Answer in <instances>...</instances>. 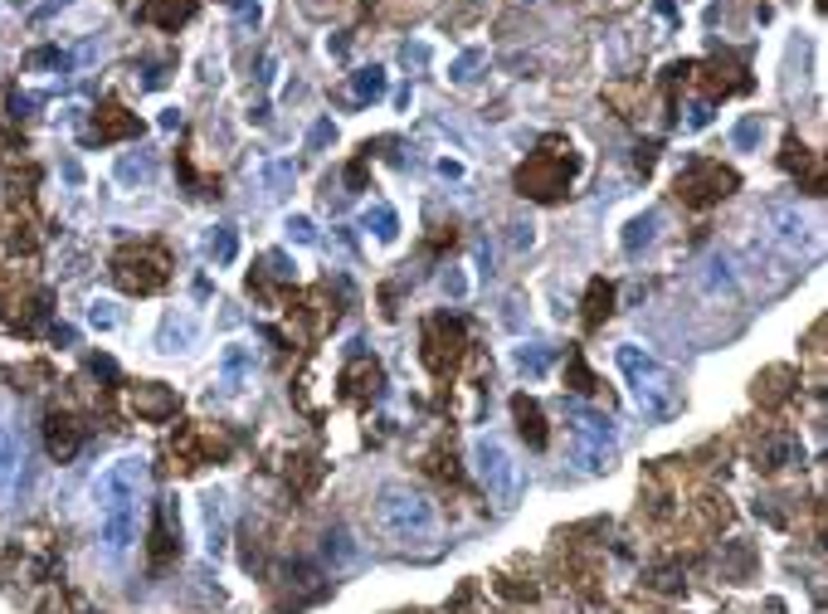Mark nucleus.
Here are the masks:
<instances>
[{"mask_svg": "<svg viewBox=\"0 0 828 614\" xmlns=\"http://www.w3.org/2000/svg\"><path fill=\"white\" fill-rule=\"evenodd\" d=\"M142 459H118L98 473L93 503H98V541L108 556H128L137 541V507H142Z\"/></svg>", "mask_w": 828, "mask_h": 614, "instance_id": "obj_1", "label": "nucleus"}, {"mask_svg": "<svg viewBox=\"0 0 828 614\" xmlns=\"http://www.w3.org/2000/svg\"><path fill=\"white\" fill-rule=\"evenodd\" d=\"M614 366L624 371L628 390H634L638 410L653 414V420H663V414L677 410V381L673 371L663 366V361H653L644 347H634V341H624V347H614Z\"/></svg>", "mask_w": 828, "mask_h": 614, "instance_id": "obj_2", "label": "nucleus"}, {"mask_svg": "<svg viewBox=\"0 0 828 614\" xmlns=\"http://www.w3.org/2000/svg\"><path fill=\"white\" fill-rule=\"evenodd\" d=\"M375 517H381L385 537H395L400 546H415V541H429L439 527L434 517V503H429L419 487H405V483H385L381 487V503H375Z\"/></svg>", "mask_w": 828, "mask_h": 614, "instance_id": "obj_3", "label": "nucleus"}, {"mask_svg": "<svg viewBox=\"0 0 828 614\" xmlns=\"http://www.w3.org/2000/svg\"><path fill=\"white\" fill-rule=\"evenodd\" d=\"M565 414H571V463L585 468V473H610L614 468V430H610V414L600 410H585V405H565Z\"/></svg>", "mask_w": 828, "mask_h": 614, "instance_id": "obj_4", "label": "nucleus"}, {"mask_svg": "<svg viewBox=\"0 0 828 614\" xmlns=\"http://www.w3.org/2000/svg\"><path fill=\"white\" fill-rule=\"evenodd\" d=\"M473 473H478V483L488 487V497L497 507H517L521 493H527V473H521L517 454H512L507 444H497V440H478L473 444Z\"/></svg>", "mask_w": 828, "mask_h": 614, "instance_id": "obj_5", "label": "nucleus"}, {"mask_svg": "<svg viewBox=\"0 0 828 614\" xmlns=\"http://www.w3.org/2000/svg\"><path fill=\"white\" fill-rule=\"evenodd\" d=\"M765 239H770L784 258H800L819 244V225H814V215H804L800 205H770V210H765Z\"/></svg>", "mask_w": 828, "mask_h": 614, "instance_id": "obj_6", "label": "nucleus"}, {"mask_svg": "<svg viewBox=\"0 0 828 614\" xmlns=\"http://www.w3.org/2000/svg\"><path fill=\"white\" fill-rule=\"evenodd\" d=\"M575 161H565V156H551V152H537L527 166L517 171V185L521 195H537V201H555V195L565 191V181H571Z\"/></svg>", "mask_w": 828, "mask_h": 614, "instance_id": "obj_7", "label": "nucleus"}, {"mask_svg": "<svg viewBox=\"0 0 828 614\" xmlns=\"http://www.w3.org/2000/svg\"><path fill=\"white\" fill-rule=\"evenodd\" d=\"M677 191H683L687 205H711V201H721V195L736 191V176H731L727 166H717V161H692L687 171L677 176Z\"/></svg>", "mask_w": 828, "mask_h": 614, "instance_id": "obj_8", "label": "nucleus"}, {"mask_svg": "<svg viewBox=\"0 0 828 614\" xmlns=\"http://www.w3.org/2000/svg\"><path fill=\"white\" fill-rule=\"evenodd\" d=\"M458 351H464V322L454 317H434L424 327V361L429 371H448L458 361Z\"/></svg>", "mask_w": 828, "mask_h": 614, "instance_id": "obj_9", "label": "nucleus"}, {"mask_svg": "<svg viewBox=\"0 0 828 614\" xmlns=\"http://www.w3.org/2000/svg\"><path fill=\"white\" fill-rule=\"evenodd\" d=\"M112 278H118L128 293H156V288L166 284V268L156 264L152 254H132V249H122V254L112 258Z\"/></svg>", "mask_w": 828, "mask_h": 614, "instance_id": "obj_10", "label": "nucleus"}, {"mask_svg": "<svg viewBox=\"0 0 828 614\" xmlns=\"http://www.w3.org/2000/svg\"><path fill=\"white\" fill-rule=\"evenodd\" d=\"M195 341H201V317H195L191 308H171L161 317V327H156V351H161V357L191 351Z\"/></svg>", "mask_w": 828, "mask_h": 614, "instance_id": "obj_11", "label": "nucleus"}, {"mask_svg": "<svg viewBox=\"0 0 828 614\" xmlns=\"http://www.w3.org/2000/svg\"><path fill=\"white\" fill-rule=\"evenodd\" d=\"M201 527H205V551L219 556L225 551V537H229V497L219 487L201 493Z\"/></svg>", "mask_w": 828, "mask_h": 614, "instance_id": "obj_12", "label": "nucleus"}, {"mask_svg": "<svg viewBox=\"0 0 828 614\" xmlns=\"http://www.w3.org/2000/svg\"><path fill=\"white\" fill-rule=\"evenodd\" d=\"M137 15L156 29H181L185 20L195 15V0H142Z\"/></svg>", "mask_w": 828, "mask_h": 614, "instance_id": "obj_13", "label": "nucleus"}, {"mask_svg": "<svg viewBox=\"0 0 828 614\" xmlns=\"http://www.w3.org/2000/svg\"><path fill=\"white\" fill-rule=\"evenodd\" d=\"M697 284H701V293H707V298H736V274H731V258H721V254L701 258Z\"/></svg>", "mask_w": 828, "mask_h": 614, "instance_id": "obj_14", "label": "nucleus"}, {"mask_svg": "<svg viewBox=\"0 0 828 614\" xmlns=\"http://www.w3.org/2000/svg\"><path fill=\"white\" fill-rule=\"evenodd\" d=\"M142 132V122H137V112H128V108H118V103H103L98 108V142H118V137H137Z\"/></svg>", "mask_w": 828, "mask_h": 614, "instance_id": "obj_15", "label": "nucleus"}, {"mask_svg": "<svg viewBox=\"0 0 828 614\" xmlns=\"http://www.w3.org/2000/svg\"><path fill=\"white\" fill-rule=\"evenodd\" d=\"M249 371H254V347H244V341H229V347L219 351V381H225L229 390H239V385L249 381Z\"/></svg>", "mask_w": 828, "mask_h": 614, "instance_id": "obj_16", "label": "nucleus"}, {"mask_svg": "<svg viewBox=\"0 0 828 614\" xmlns=\"http://www.w3.org/2000/svg\"><path fill=\"white\" fill-rule=\"evenodd\" d=\"M512 414H517L521 440H527L531 449H547V420H541V405L531 400V395H517V400H512Z\"/></svg>", "mask_w": 828, "mask_h": 614, "instance_id": "obj_17", "label": "nucleus"}, {"mask_svg": "<svg viewBox=\"0 0 828 614\" xmlns=\"http://www.w3.org/2000/svg\"><path fill=\"white\" fill-rule=\"evenodd\" d=\"M45 444H49V454H55L59 463L73 459V454H79V424H73L69 414H49L45 420Z\"/></svg>", "mask_w": 828, "mask_h": 614, "instance_id": "obj_18", "label": "nucleus"}, {"mask_svg": "<svg viewBox=\"0 0 828 614\" xmlns=\"http://www.w3.org/2000/svg\"><path fill=\"white\" fill-rule=\"evenodd\" d=\"M132 410L146 414V420H166V414L176 410V395L166 390V385H137V395H132Z\"/></svg>", "mask_w": 828, "mask_h": 614, "instance_id": "obj_19", "label": "nucleus"}, {"mask_svg": "<svg viewBox=\"0 0 828 614\" xmlns=\"http://www.w3.org/2000/svg\"><path fill=\"white\" fill-rule=\"evenodd\" d=\"M653 234H658V210L634 215V220L624 225V254H638L644 244H653Z\"/></svg>", "mask_w": 828, "mask_h": 614, "instance_id": "obj_20", "label": "nucleus"}, {"mask_svg": "<svg viewBox=\"0 0 828 614\" xmlns=\"http://www.w3.org/2000/svg\"><path fill=\"white\" fill-rule=\"evenodd\" d=\"M351 98H356V103H375V98H385V69H381V64L356 69V74H351Z\"/></svg>", "mask_w": 828, "mask_h": 614, "instance_id": "obj_21", "label": "nucleus"}, {"mask_svg": "<svg viewBox=\"0 0 828 614\" xmlns=\"http://www.w3.org/2000/svg\"><path fill=\"white\" fill-rule=\"evenodd\" d=\"M361 225H365V230H371L375 239H381V244H391V239L400 234V215H395L391 205H371V210L361 215Z\"/></svg>", "mask_w": 828, "mask_h": 614, "instance_id": "obj_22", "label": "nucleus"}, {"mask_svg": "<svg viewBox=\"0 0 828 614\" xmlns=\"http://www.w3.org/2000/svg\"><path fill=\"white\" fill-rule=\"evenodd\" d=\"M610 303H614V288L604 284V278H595L590 293H585V322H590V327H600V322L610 317Z\"/></svg>", "mask_w": 828, "mask_h": 614, "instance_id": "obj_23", "label": "nucleus"}, {"mask_svg": "<svg viewBox=\"0 0 828 614\" xmlns=\"http://www.w3.org/2000/svg\"><path fill=\"white\" fill-rule=\"evenodd\" d=\"M152 171H156V166H152V156H146V152H128L118 161V181L122 185H146V181H152Z\"/></svg>", "mask_w": 828, "mask_h": 614, "instance_id": "obj_24", "label": "nucleus"}, {"mask_svg": "<svg viewBox=\"0 0 828 614\" xmlns=\"http://www.w3.org/2000/svg\"><path fill=\"white\" fill-rule=\"evenodd\" d=\"M15 473H20V440L0 424V487L15 483Z\"/></svg>", "mask_w": 828, "mask_h": 614, "instance_id": "obj_25", "label": "nucleus"}, {"mask_svg": "<svg viewBox=\"0 0 828 614\" xmlns=\"http://www.w3.org/2000/svg\"><path fill=\"white\" fill-rule=\"evenodd\" d=\"M209 258H215V264L219 268H225V264H235V254H239V234L235 230H229V225H219V230L215 234H209Z\"/></svg>", "mask_w": 828, "mask_h": 614, "instance_id": "obj_26", "label": "nucleus"}, {"mask_svg": "<svg viewBox=\"0 0 828 614\" xmlns=\"http://www.w3.org/2000/svg\"><path fill=\"white\" fill-rule=\"evenodd\" d=\"M512 361H517V371H527V376H541V371L551 366V351L541 347V341H531V347H517V351H512Z\"/></svg>", "mask_w": 828, "mask_h": 614, "instance_id": "obj_27", "label": "nucleus"}, {"mask_svg": "<svg viewBox=\"0 0 828 614\" xmlns=\"http://www.w3.org/2000/svg\"><path fill=\"white\" fill-rule=\"evenodd\" d=\"M264 185H268V195H288V185H292V166L288 161H268L264 166Z\"/></svg>", "mask_w": 828, "mask_h": 614, "instance_id": "obj_28", "label": "nucleus"}, {"mask_svg": "<svg viewBox=\"0 0 828 614\" xmlns=\"http://www.w3.org/2000/svg\"><path fill=\"white\" fill-rule=\"evenodd\" d=\"M88 322H93L98 332H112V327H118V303H108V298L88 303Z\"/></svg>", "mask_w": 828, "mask_h": 614, "instance_id": "obj_29", "label": "nucleus"}, {"mask_svg": "<svg viewBox=\"0 0 828 614\" xmlns=\"http://www.w3.org/2000/svg\"><path fill=\"white\" fill-rule=\"evenodd\" d=\"M478 64H483V49H464V55L454 59V69H448V79H454V83H468Z\"/></svg>", "mask_w": 828, "mask_h": 614, "instance_id": "obj_30", "label": "nucleus"}, {"mask_svg": "<svg viewBox=\"0 0 828 614\" xmlns=\"http://www.w3.org/2000/svg\"><path fill=\"white\" fill-rule=\"evenodd\" d=\"M760 137H765V122H760V118H746V122H736V132H731V142H736L741 152H746V147H756Z\"/></svg>", "mask_w": 828, "mask_h": 614, "instance_id": "obj_31", "label": "nucleus"}, {"mask_svg": "<svg viewBox=\"0 0 828 614\" xmlns=\"http://www.w3.org/2000/svg\"><path fill=\"white\" fill-rule=\"evenodd\" d=\"M283 230H288L292 244H317V230H312V220H308V215H292V220L283 225Z\"/></svg>", "mask_w": 828, "mask_h": 614, "instance_id": "obj_32", "label": "nucleus"}, {"mask_svg": "<svg viewBox=\"0 0 828 614\" xmlns=\"http://www.w3.org/2000/svg\"><path fill=\"white\" fill-rule=\"evenodd\" d=\"M332 137H337V128H332V118L312 122V132H308V152H322V147H327Z\"/></svg>", "mask_w": 828, "mask_h": 614, "instance_id": "obj_33", "label": "nucleus"}, {"mask_svg": "<svg viewBox=\"0 0 828 614\" xmlns=\"http://www.w3.org/2000/svg\"><path fill=\"white\" fill-rule=\"evenodd\" d=\"M711 122V103L707 98H697V103H687V128L697 132V128H707Z\"/></svg>", "mask_w": 828, "mask_h": 614, "instance_id": "obj_34", "label": "nucleus"}, {"mask_svg": "<svg viewBox=\"0 0 828 614\" xmlns=\"http://www.w3.org/2000/svg\"><path fill=\"white\" fill-rule=\"evenodd\" d=\"M49 64L64 69V55H59V49H35V55H29V69H49Z\"/></svg>", "mask_w": 828, "mask_h": 614, "instance_id": "obj_35", "label": "nucleus"}, {"mask_svg": "<svg viewBox=\"0 0 828 614\" xmlns=\"http://www.w3.org/2000/svg\"><path fill=\"white\" fill-rule=\"evenodd\" d=\"M531 225H512V249H531Z\"/></svg>", "mask_w": 828, "mask_h": 614, "instance_id": "obj_36", "label": "nucleus"}, {"mask_svg": "<svg viewBox=\"0 0 828 614\" xmlns=\"http://www.w3.org/2000/svg\"><path fill=\"white\" fill-rule=\"evenodd\" d=\"M571 371H575V390H585V395H590V390H595V376H590V371H585L580 361H575Z\"/></svg>", "mask_w": 828, "mask_h": 614, "instance_id": "obj_37", "label": "nucleus"}, {"mask_svg": "<svg viewBox=\"0 0 828 614\" xmlns=\"http://www.w3.org/2000/svg\"><path fill=\"white\" fill-rule=\"evenodd\" d=\"M444 288H448V293H454V298H464V293H468L464 274H448V278H444Z\"/></svg>", "mask_w": 828, "mask_h": 614, "instance_id": "obj_38", "label": "nucleus"}, {"mask_svg": "<svg viewBox=\"0 0 828 614\" xmlns=\"http://www.w3.org/2000/svg\"><path fill=\"white\" fill-rule=\"evenodd\" d=\"M225 5H239V0H225Z\"/></svg>", "mask_w": 828, "mask_h": 614, "instance_id": "obj_39", "label": "nucleus"}]
</instances>
